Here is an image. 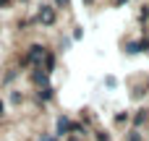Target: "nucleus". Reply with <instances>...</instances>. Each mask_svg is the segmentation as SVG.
<instances>
[{
	"label": "nucleus",
	"instance_id": "1",
	"mask_svg": "<svg viewBox=\"0 0 149 141\" xmlns=\"http://www.w3.org/2000/svg\"><path fill=\"white\" fill-rule=\"evenodd\" d=\"M37 18H39L42 26H52V24H55V8H52V5H42Z\"/></svg>",
	"mask_w": 149,
	"mask_h": 141
},
{
	"label": "nucleus",
	"instance_id": "2",
	"mask_svg": "<svg viewBox=\"0 0 149 141\" xmlns=\"http://www.w3.org/2000/svg\"><path fill=\"white\" fill-rule=\"evenodd\" d=\"M55 128H58V131H55L58 136H68V133L73 131V120H68V118L63 115V118H58V126H55Z\"/></svg>",
	"mask_w": 149,
	"mask_h": 141
},
{
	"label": "nucleus",
	"instance_id": "3",
	"mask_svg": "<svg viewBox=\"0 0 149 141\" xmlns=\"http://www.w3.org/2000/svg\"><path fill=\"white\" fill-rule=\"evenodd\" d=\"M144 50H149V39H139V42H128L126 44L128 55H136V52H144Z\"/></svg>",
	"mask_w": 149,
	"mask_h": 141
},
{
	"label": "nucleus",
	"instance_id": "4",
	"mask_svg": "<svg viewBox=\"0 0 149 141\" xmlns=\"http://www.w3.org/2000/svg\"><path fill=\"white\" fill-rule=\"evenodd\" d=\"M37 97H39V102H50V99L55 97V89H52V86H45V89H39Z\"/></svg>",
	"mask_w": 149,
	"mask_h": 141
},
{
	"label": "nucleus",
	"instance_id": "5",
	"mask_svg": "<svg viewBox=\"0 0 149 141\" xmlns=\"http://www.w3.org/2000/svg\"><path fill=\"white\" fill-rule=\"evenodd\" d=\"M52 68H55V55L45 52V73H52Z\"/></svg>",
	"mask_w": 149,
	"mask_h": 141
},
{
	"label": "nucleus",
	"instance_id": "6",
	"mask_svg": "<svg viewBox=\"0 0 149 141\" xmlns=\"http://www.w3.org/2000/svg\"><path fill=\"white\" fill-rule=\"evenodd\" d=\"M147 115H149V110H139V113H136V118H134V123H136V126H141V123L147 120Z\"/></svg>",
	"mask_w": 149,
	"mask_h": 141
},
{
	"label": "nucleus",
	"instance_id": "7",
	"mask_svg": "<svg viewBox=\"0 0 149 141\" xmlns=\"http://www.w3.org/2000/svg\"><path fill=\"white\" fill-rule=\"evenodd\" d=\"M128 120H131L128 113H118V115H115V123H128Z\"/></svg>",
	"mask_w": 149,
	"mask_h": 141
},
{
	"label": "nucleus",
	"instance_id": "8",
	"mask_svg": "<svg viewBox=\"0 0 149 141\" xmlns=\"http://www.w3.org/2000/svg\"><path fill=\"white\" fill-rule=\"evenodd\" d=\"M126 141H141V131H139V128H136V131H131Z\"/></svg>",
	"mask_w": 149,
	"mask_h": 141
},
{
	"label": "nucleus",
	"instance_id": "9",
	"mask_svg": "<svg viewBox=\"0 0 149 141\" xmlns=\"http://www.w3.org/2000/svg\"><path fill=\"white\" fill-rule=\"evenodd\" d=\"M139 18H141V21H147V18H149V8H147V5L141 8V13H139Z\"/></svg>",
	"mask_w": 149,
	"mask_h": 141
},
{
	"label": "nucleus",
	"instance_id": "10",
	"mask_svg": "<svg viewBox=\"0 0 149 141\" xmlns=\"http://www.w3.org/2000/svg\"><path fill=\"white\" fill-rule=\"evenodd\" d=\"M97 141H110V133H105V131H100V133H97Z\"/></svg>",
	"mask_w": 149,
	"mask_h": 141
},
{
	"label": "nucleus",
	"instance_id": "11",
	"mask_svg": "<svg viewBox=\"0 0 149 141\" xmlns=\"http://www.w3.org/2000/svg\"><path fill=\"white\" fill-rule=\"evenodd\" d=\"M55 5H60V8H68V5H71V0H55Z\"/></svg>",
	"mask_w": 149,
	"mask_h": 141
},
{
	"label": "nucleus",
	"instance_id": "12",
	"mask_svg": "<svg viewBox=\"0 0 149 141\" xmlns=\"http://www.w3.org/2000/svg\"><path fill=\"white\" fill-rule=\"evenodd\" d=\"M126 3H128V0H110V5H115V8H118V5H126Z\"/></svg>",
	"mask_w": 149,
	"mask_h": 141
},
{
	"label": "nucleus",
	"instance_id": "13",
	"mask_svg": "<svg viewBox=\"0 0 149 141\" xmlns=\"http://www.w3.org/2000/svg\"><path fill=\"white\" fill-rule=\"evenodd\" d=\"M3 115H5V102L0 99V118H3Z\"/></svg>",
	"mask_w": 149,
	"mask_h": 141
},
{
	"label": "nucleus",
	"instance_id": "14",
	"mask_svg": "<svg viewBox=\"0 0 149 141\" xmlns=\"http://www.w3.org/2000/svg\"><path fill=\"white\" fill-rule=\"evenodd\" d=\"M8 3H10V0H0V8H8Z\"/></svg>",
	"mask_w": 149,
	"mask_h": 141
},
{
	"label": "nucleus",
	"instance_id": "15",
	"mask_svg": "<svg viewBox=\"0 0 149 141\" xmlns=\"http://www.w3.org/2000/svg\"><path fill=\"white\" fill-rule=\"evenodd\" d=\"M39 141H55V139H52V136H42Z\"/></svg>",
	"mask_w": 149,
	"mask_h": 141
},
{
	"label": "nucleus",
	"instance_id": "16",
	"mask_svg": "<svg viewBox=\"0 0 149 141\" xmlns=\"http://www.w3.org/2000/svg\"><path fill=\"white\" fill-rule=\"evenodd\" d=\"M84 3H92V0H84Z\"/></svg>",
	"mask_w": 149,
	"mask_h": 141
}]
</instances>
